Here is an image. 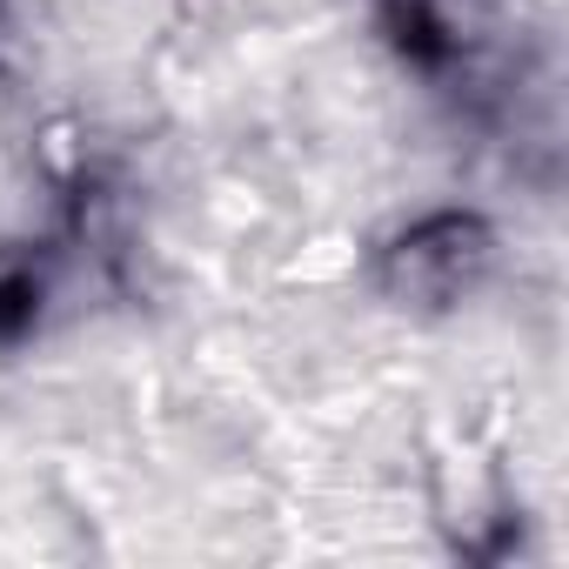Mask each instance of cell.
I'll return each mask as SVG.
<instances>
[{
	"label": "cell",
	"instance_id": "1",
	"mask_svg": "<svg viewBox=\"0 0 569 569\" xmlns=\"http://www.w3.org/2000/svg\"><path fill=\"white\" fill-rule=\"evenodd\" d=\"M496 248L476 208H429L376 248V296L402 316H449L496 274Z\"/></svg>",
	"mask_w": 569,
	"mask_h": 569
},
{
	"label": "cell",
	"instance_id": "2",
	"mask_svg": "<svg viewBox=\"0 0 569 569\" xmlns=\"http://www.w3.org/2000/svg\"><path fill=\"white\" fill-rule=\"evenodd\" d=\"M41 302H48L41 268H28V261H0V349H14V342L34 336Z\"/></svg>",
	"mask_w": 569,
	"mask_h": 569
}]
</instances>
